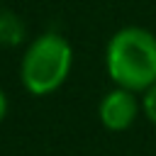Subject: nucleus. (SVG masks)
<instances>
[{
	"label": "nucleus",
	"instance_id": "nucleus-1",
	"mask_svg": "<svg viewBox=\"0 0 156 156\" xmlns=\"http://www.w3.org/2000/svg\"><path fill=\"white\" fill-rule=\"evenodd\" d=\"M105 66L117 88L146 93L156 83V37L144 27H124L112 34Z\"/></svg>",
	"mask_w": 156,
	"mask_h": 156
},
{
	"label": "nucleus",
	"instance_id": "nucleus-2",
	"mask_svg": "<svg viewBox=\"0 0 156 156\" xmlns=\"http://www.w3.org/2000/svg\"><path fill=\"white\" fill-rule=\"evenodd\" d=\"M71 63H73L71 44L61 34L49 32L37 37L27 46L22 56L20 76L32 95H49L63 85V80L71 73Z\"/></svg>",
	"mask_w": 156,
	"mask_h": 156
},
{
	"label": "nucleus",
	"instance_id": "nucleus-3",
	"mask_svg": "<svg viewBox=\"0 0 156 156\" xmlns=\"http://www.w3.org/2000/svg\"><path fill=\"white\" fill-rule=\"evenodd\" d=\"M139 110H141V105L136 100V93L124 90V88H115V90H110L100 100L98 117H100V122H102L105 129H110V132H124V129H129L136 122Z\"/></svg>",
	"mask_w": 156,
	"mask_h": 156
},
{
	"label": "nucleus",
	"instance_id": "nucleus-4",
	"mask_svg": "<svg viewBox=\"0 0 156 156\" xmlns=\"http://www.w3.org/2000/svg\"><path fill=\"white\" fill-rule=\"evenodd\" d=\"M141 110H144V115L149 117V122H151V124H156V83H154V85L144 93Z\"/></svg>",
	"mask_w": 156,
	"mask_h": 156
},
{
	"label": "nucleus",
	"instance_id": "nucleus-5",
	"mask_svg": "<svg viewBox=\"0 0 156 156\" xmlns=\"http://www.w3.org/2000/svg\"><path fill=\"white\" fill-rule=\"evenodd\" d=\"M5 112H7V100H5V93L0 90V122L5 119Z\"/></svg>",
	"mask_w": 156,
	"mask_h": 156
}]
</instances>
